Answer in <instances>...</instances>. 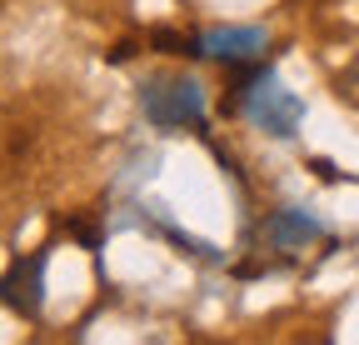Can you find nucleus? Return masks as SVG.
<instances>
[{
  "mask_svg": "<svg viewBox=\"0 0 359 345\" xmlns=\"http://www.w3.org/2000/svg\"><path fill=\"white\" fill-rule=\"evenodd\" d=\"M140 100H145V115L155 125H165V131H180V125L200 131L205 125V91L190 75H155L140 91Z\"/></svg>",
  "mask_w": 359,
  "mask_h": 345,
  "instance_id": "obj_1",
  "label": "nucleus"
},
{
  "mask_svg": "<svg viewBox=\"0 0 359 345\" xmlns=\"http://www.w3.org/2000/svg\"><path fill=\"white\" fill-rule=\"evenodd\" d=\"M150 46H160L165 56H205L200 40H185V35H175V30H150Z\"/></svg>",
  "mask_w": 359,
  "mask_h": 345,
  "instance_id": "obj_6",
  "label": "nucleus"
},
{
  "mask_svg": "<svg viewBox=\"0 0 359 345\" xmlns=\"http://www.w3.org/2000/svg\"><path fill=\"white\" fill-rule=\"evenodd\" d=\"M200 46H205V56H219L224 65H235V60H255L264 51V30H255V25H224V30L200 35Z\"/></svg>",
  "mask_w": 359,
  "mask_h": 345,
  "instance_id": "obj_4",
  "label": "nucleus"
},
{
  "mask_svg": "<svg viewBox=\"0 0 359 345\" xmlns=\"http://www.w3.org/2000/svg\"><path fill=\"white\" fill-rule=\"evenodd\" d=\"M245 110H250V120H255V125H264L269 136H294V125H299V115H304V110H299V100H294L285 85L269 75V70L250 85Z\"/></svg>",
  "mask_w": 359,
  "mask_h": 345,
  "instance_id": "obj_2",
  "label": "nucleus"
},
{
  "mask_svg": "<svg viewBox=\"0 0 359 345\" xmlns=\"http://www.w3.org/2000/svg\"><path fill=\"white\" fill-rule=\"evenodd\" d=\"M40 285H45V255H30L0 275V300L20 315H40Z\"/></svg>",
  "mask_w": 359,
  "mask_h": 345,
  "instance_id": "obj_3",
  "label": "nucleus"
},
{
  "mask_svg": "<svg viewBox=\"0 0 359 345\" xmlns=\"http://www.w3.org/2000/svg\"><path fill=\"white\" fill-rule=\"evenodd\" d=\"M264 235L275 240L280 250H290V245L314 240V235H320V226H314L304 210H280V215H269V221H264Z\"/></svg>",
  "mask_w": 359,
  "mask_h": 345,
  "instance_id": "obj_5",
  "label": "nucleus"
}]
</instances>
